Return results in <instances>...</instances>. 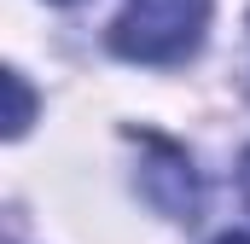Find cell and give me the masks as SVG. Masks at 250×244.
<instances>
[{
	"mask_svg": "<svg viewBox=\"0 0 250 244\" xmlns=\"http://www.w3.org/2000/svg\"><path fill=\"white\" fill-rule=\"evenodd\" d=\"M215 0H128L111 23V53L128 64H181L204 47Z\"/></svg>",
	"mask_w": 250,
	"mask_h": 244,
	"instance_id": "obj_1",
	"label": "cell"
},
{
	"mask_svg": "<svg viewBox=\"0 0 250 244\" xmlns=\"http://www.w3.org/2000/svg\"><path fill=\"white\" fill-rule=\"evenodd\" d=\"M140 145L151 151V163L140 169V192L169 215V221H198V203H204V186H198V169L181 145L157 140V134H140Z\"/></svg>",
	"mask_w": 250,
	"mask_h": 244,
	"instance_id": "obj_2",
	"label": "cell"
},
{
	"mask_svg": "<svg viewBox=\"0 0 250 244\" xmlns=\"http://www.w3.org/2000/svg\"><path fill=\"white\" fill-rule=\"evenodd\" d=\"M6 93H12V117H6V134L18 140V134L29 128V117H35V93H29V81H23L18 70H6Z\"/></svg>",
	"mask_w": 250,
	"mask_h": 244,
	"instance_id": "obj_3",
	"label": "cell"
},
{
	"mask_svg": "<svg viewBox=\"0 0 250 244\" xmlns=\"http://www.w3.org/2000/svg\"><path fill=\"white\" fill-rule=\"evenodd\" d=\"M239 192H245V209H250V151L239 157Z\"/></svg>",
	"mask_w": 250,
	"mask_h": 244,
	"instance_id": "obj_4",
	"label": "cell"
},
{
	"mask_svg": "<svg viewBox=\"0 0 250 244\" xmlns=\"http://www.w3.org/2000/svg\"><path fill=\"white\" fill-rule=\"evenodd\" d=\"M215 244H250V239H245V233H221Z\"/></svg>",
	"mask_w": 250,
	"mask_h": 244,
	"instance_id": "obj_5",
	"label": "cell"
}]
</instances>
